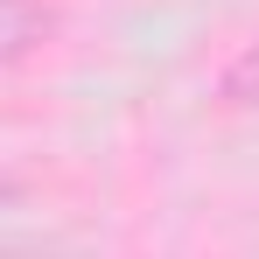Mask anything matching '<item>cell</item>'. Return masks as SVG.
<instances>
[{"label": "cell", "mask_w": 259, "mask_h": 259, "mask_svg": "<svg viewBox=\"0 0 259 259\" xmlns=\"http://www.w3.org/2000/svg\"><path fill=\"white\" fill-rule=\"evenodd\" d=\"M56 35V7L49 0H0V63H21Z\"/></svg>", "instance_id": "obj_1"}, {"label": "cell", "mask_w": 259, "mask_h": 259, "mask_svg": "<svg viewBox=\"0 0 259 259\" xmlns=\"http://www.w3.org/2000/svg\"><path fill=\"white\" fill-rule=\"evenodd\" d=\"M0 259H56V252H14V245H0Z\"/></svg>", "instance_id": "obj_3"}, {"label": "cell", "mask_w": 259, "mask_h": 259, "mask_svg": "<svg viewBox=\"0 0 259 259\" xmlns=\"http://www.w3.org/2000/svg\"><path fill=\"white\" fill-rule=\"evenodd\" d=\"M217 98L238 105V112H259V42H245L224 70H217Z\"/></svg>", "instance_id": "obj_2"}]
</instances>
